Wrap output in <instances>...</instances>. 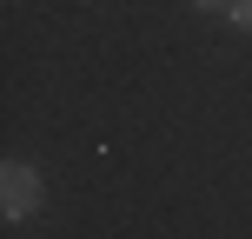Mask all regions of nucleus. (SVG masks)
Returning a JSON list of instances; mask_svg holds the SVG:
<instances>
[{
    "instance_id": "nucleus-1",
    "label": "nucleus",
    "mask_w": 252,
    "mask_h": 239,
    "mask_svg": "<svg viewBox=\"0 0 252 239\" xmlns=\"http://www.w3.org/2000/svg\"><path fill=\"white\" fill-rule=\"evenodd\" d=\"M0 213H7V219H33L40 213V173L27 160H7V166H0Z\"/></svg>"
},
{
    "instance_id": "nucleus-2",
    "label": "nucleus",
    "mask_w": 252,
    "mask_h": 239,
    "mask_svg": "<svg viewBox=\"0 0 252 239\" xmlns=\"http://www.w3.org/2000/svg\"><path fill=\"white\" fill-rule=\"evenodd\" d=\"M226 13H232V27H239V34H252V0H232Z\"/></svg>"
},
{
    "instance_id": "nucleus-3",
    "label": "nucleus",
    "mask_w": 252,
    "mask_h": 239,
    "mask_svg": "<svg viewBox=\"0 0 252 239\" xmlns=\"http://www.w3.org/2000/svg\"><path fill=\"white\" fill-rule=\"evenodd\" d=\"M192 7H199V13H219V7H232V0H192Z\"/></svg>"
}]
</instances>
